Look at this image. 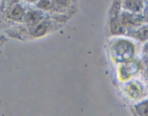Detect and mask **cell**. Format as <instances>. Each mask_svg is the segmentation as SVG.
Returning <instances> with one entry per match:
<instances>
[{
    "label": "cell",
    "instance_id": "6da1fadb",
    "mask_svg": "<svg viewBox=\"0 0 148 116\" xmlns=\"http://www.w3.org/2000/svg\"><path fill=\"white\" fill-rule=\"evenodd\" d=\"M120 20L126 29L133 30L145 24L144 17L142 14H135L125 11L120 15Z\"/></svg>",
    "mask_w": 148,
    "mask_h": 116
},
{
    "label": "cell",
    "instance_id": "7a4b0ae2",
    "mask_svg": "<svg viewBox=\"0 0 148 116\" xmlns=\"http://www.w3.org/2000/svg\"><path fill=\"white\" fill-rule=\"evenodd\" d=\"M25 10L22 5L17 4H12L9 6L5 11L7 18L14 22H21L24 20Z\"/></svg>",
    "mask_w": 148,
    "mask_h": 116
},
{
    "label": "cell",
    "instance_id": "3957f363",
    "mask_svg": "<svg viewBox=\"0 0 148 116\" xmlns=\"http://www.w3.org/2000/svg\"><path fill=\"white\" fill-rule=\"evenodd\" d=\"M122 5L126 11L135 14H142L146 6L143 0H122Z\"/></svg>",
    "mask_w": 148,
    "mask_h": 116
},
{
    "label": "cell",
    "instance_id": "277c9868",
    "mask_svg": "<svg viewBox=\"0 0 148 116\" xmlns=\"http://www.w3.org/2000/svg\"><path fill=\"white\" fill-rule=\"evenodd\" d=\"M49 26L47 22L40 21L36 24L30 26L29 28V33L31 36L34 37H40L47 33L49 30Z\"/></svg>",
    "mask_w": 148,
    "mask_h": 116
},
{
    "label": "cell",
    "instance_id": "5b68a950",
    "mask_svg": "<svg viewBox=\"0 0 148 116\" xmlns=\"http://www.w3.org/2000/svg\"><path fill=\"white\" fill-rule=\"evenodd\" d=\"M130 34L139 41H148V24L145 23L137 28L133 29L132 30Z\"/></svg>",
    "mask_w": 148,
    "mask_h": 116
},
{
    "label": "cell",
    "instance_id": "8992f818",
    "mask_svg": "<svg viewBox=\"0 0 148 116\" xmlns=\"http://www.w3.org/2000/svg\"><path fill=\"white\" fill-rule=\"evenodd\" d=\"M43 20V13L38 10H29L25 12L24 20L29 26L36 24Z\"/></svg>",
    "mask_w": 148,
    "mask_h": 116
},
{
    "label": "cell",
    "instance_id": "52a82bcc",
    "mask_svg": "<svg viewBox=\"0 0 148 116\" xmlns=\"http://www.w3.org/2000/svg\"><path fill=\"white\" fill-rule=\"evenodd\" d=\"M128 87H130L129 92L133 99H138L141 98L142 96L144 94V88H143V86L140 84L133 83V84H130V86Z\"/></svg>",
    "mask_w": 148,
    "mask_h": 116
},
{
    "label": "cell",
    "instance_id": "ba28073f",
    "mask_svg": "<svg viewBox=\"0 0 148 116\" xmlns=\"http://www.w3.org/2000/svg\"><path fill=\"white\" fill-rule=\"evenodd\" d=\"M135 113L140 116H148V99L143 100L134 106Z\"/></svg>",
    "mask_w": 148,
    "mask_h": 116
},
{
    "label": "cell",
    "instance_id": "9c48e42d",
    "mask_svg": "<svg viewBox=\"0 0 148 116\" xmlns=\"http://www.w3.org/2000/svg\"><path fill=\"white\" fill-rule=\"evenodd\" d=\"M36 7L43 11H49L53 7L51 0H38L36 3Z\"/></svg>",
    "mask_w": 148,
    "mask_h": 116
},
{
    "label": "cell",
    "instance_id": "30bf717a",
    "mask_svg": "<svg viewBox=\"0 0 148 116\" xmlns=\"http://www.w3.org/2000/svg\"><path fill=\"white\" fill-rule=\"evenodd\" d=\"M142 70L145 78L148 79V55H146L142 62Z\"/></svg>",
    "mask_w": 148,
    "mask_h": 116
},
{
    "label": "cell",
    "instance_id": "8fae6325",
    "mask_svg": "<svg viewBox=\"0 0 148 116\" xmlns=\"http://www.w3.org/2000/svg\"><path fill=\"white\" fill-rule=\"evenodd\" d=\"M53 6H56L58 7H64L68 5L70 0H51Z\"/></svg>",
    "mask_w": 148,
    "mask_h": 116
},
{
    "label": "cell",
    "instance_id": "7c38bea8",
    "mask_svg": "<svg viewBox=\"0 0 148 116\" xmlns=\"http://www.w3.org/2000/svg\"><path fill=\"white\" fill-rule=\"evenodd\" d=\"M142 14H143V17H144V20H145V23L148 24V5L145 6V7Z\"/></svg>",
    "mask_w": 148,
    "mask_h": 116
},
{
    "label": "cell",
    "instance_id": "4fadbf2b",
    "mask_svg": "<svg viewBox=\"0 0 148 116\" xmlns=\"http://www.w3.org/2000/svg\"><path fill=\"white\" fill-rule=\"evenodd\" d=\"M6 1H8L10 4H17V3H18L19 1H20L21 0H6Z\"/></svg>",
    "mask_w": 148,
    "mask_h": 116
},
{
    "label": "cell",
    "instance_id": "5bb4252c",
    "mask_svg": "<svg viewBox=\"0 0 148 116\" xmlns=\"http://www.w3.org/2000/svg\"><path fill=\"white\" fill-rule=\"evenodd\" d=\"M26 1L29 3H36V2H37L38 0H26Z\"/></svg>",
    "mask_w": 148,
    "mask_h": 116
},
{
    "label": "cell",
    "instance_id": "9a60e30c",
    "mask_svg": "<svg viewBox=\"0 0 148 116\" xmlns=\"http://www.w3.org/2000/svg\"><path fill=\"white\" fill-rule=\"evenodd\" d=\"M145 43H147L146 44V45L147 46V47H146V52H145V55H148V41L145 42Z\"/></svg>",
    "mask_w": 148,
    "mask_h": 116
},
{
    "label": "cell",
    "instance_id": "2e32d148",
    "mask_svg": "<svg viewBox=\"0 0 148 116\" xmlns=\"http://www.w3.org/2000/svg\"><path fill=\"white\" fill-rule=\"evenodd\" d=\"M3 39H1V38H0V45L1 44H2V43H3Z\"/></svg>",
    "mask_w": 148,
    "mask_h": 116
},
{
    "label": "cell",
    "instance_id": "e0dca14e",
    "mask_svg": "<svg viewBox=\"0 0 148 116\" xmlns=\"http://www.w3.org/2000/svg\"><path fill=\"white\" fill-rule=\"evenodd\" d=\"M147 91H148V85H147Z\"/></svg>",
    "mask_w": 148,
    "mask_h": 116
},
{
    "label": "cell",
    "instance_id": "ac0fdd59",
    "mask_svg": "<svg viewBox=\"0 0 148 116\" xmlns=\"http://www.w3.org/2000/svg\"><path fill=\"white\" fill-rule=\"evenodd\" d=\"M147 1H148V0H147Z\"/></svg>",
    "mask_w": 148,
    "mask_h": 116
}]
</instances>
